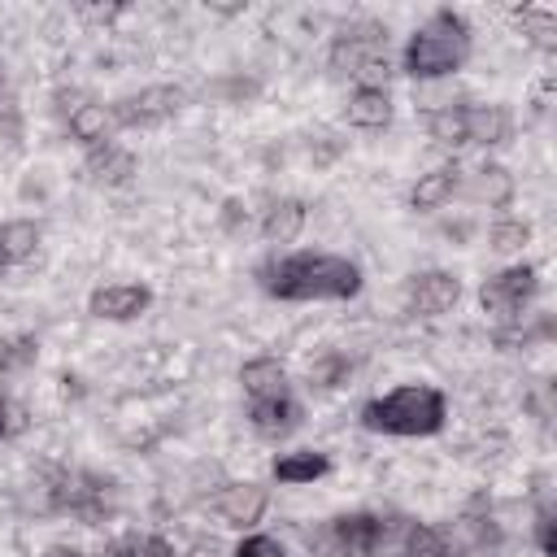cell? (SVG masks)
<instances>
[{
    "instance_id": "6da1fadb",
    "label": "cell",
    "mask_w": 557,
    "mask_h": 557,
    "mask_svg": "<svg viewBox=\"0 0 557 557\" xmlns=\"http://www.w3.org/2000/svg\"><path fill=\"white\" fill-rule=\"evenodd\" d=\"M261 283L278 300H348L361 287V270L348 257L296 252L261 270Z\"/></svg>"
},
{
    "instance_id": "7a4b0ae2",
    "label": "cell",
    "mask_w": 557,
    "mask_h": 557,
    "mask_svg": "<svg viewBox=\"0 0 557 557\" xmlns=\"http://www.w3.org/2000/svg\"><path fill=\"white\" fill-rule=\"evenodd\" d=\"M466 57H470V26L457 13H435L426 26L413 30L405 48V70L413 78H440L461 70Z\"/></svg>"
},
{
    "instance_id": "3957f363",
    "label": "cell",
    "mask_w": 557,
    "mask_h": 557,
    "mask_svg": "<svg viewBox=\"0 0 557 557\" xmlns=\"http://www.w3.org/2000/svg\"><path fill=\"white\" fill-rule=\"evenodd\" d=\"M361 422L383 435H431L444 426V396L435 387H396L361 409Z\"/></svg>"
},
{
    "instance_id": "277c9868",
    "label": "cell",
    "mask_w": 557,
    "mask_h": 557,
    "mask_svg": "<svg viewBox=\"0 0 557 557\" xmlns=\"http://www.w3.org/2000/svg\"><path fill=\"white\" fill-rule=\"evenodd\" d=\"M331 70L374 87V78L387 74V35L379 26H366V30H352V35L344 30V39L331 52Z\"/></svg>"
},
{
    "instance_id": "5b68a950",
    "label": "cell",
    "mask_w": 557,
    "mask_h": 557,
    "mask_svg": "<svg viewBox=\"0 0 557 557\" xmlns=\"http://www.w3.org/2000/svg\"><path fill=\"white\" fill-rule=\"evenodd\" d=\"M531 296H535V270L531 265H509L483 283V309L496 318H518Z\"/></svg>"
},
{
    "instance_id": "8992f818",
    "label": "cell",
    "mask_w": 557,
    "mask_h": 557,
    "mask_svg": "<svg viewBox=\"0 0 557 557\" xmlns=\"http://www.w3.org/2000/svg\"><path fill=\"white\" fill-rule=\"evenodd\" d=\"M178 104H183V87H148V91H139V96L117 100L109 113H113L117 126H148V122L170 117Z\"/></svg>"
},
{
    "instance_id": "52a82bcc",
    "label": "cell",
    "mask_w": 557,
    "mask_h": 557,
    "mask_svg": "<svg viewBox=\"0 0 557 557\" xmlns=\"http://www.w3.org/2000/svg\"><path fill=\"white\" fill-rule=\"evenodd\" d=\"M457 296H461V283H457L453 274H444V270L418 274V278L409 283V313H418V318H435V313L453 309Z\"/></svg>"
},
{
    "instance_id": "ba28073f",
    "label": "cell",
    "mask_w": 557,
    "mask_h": 557,
    "mask_svg": "<svg viewBox=\"0 0 557 557\" xmlns=\"http://www.w3.org/2000/svg\"><path fill=\"white\" fill-rule=\"evenodd\" d=\"M213 509L231 527H252L265 513V487H257V483H226L213 496Z\"/></svg>"
},
{
    "instance_id": "9c48e42d",
    "label": "cell",
    "mask_w": 557,
    "mask_h": 557,
    "mask_svg": "<svg viewBox=\"0 0 557 557\" xmlns=\"http://www.w3.org/2000/svg\"><path fill=\"white\" fill-rule=\"evenodd\" d=\"M331 531H335V540L348 548V557H374V553L387 544V522H383V518H374V513L339 518Z\"/></svg>"
},
{
    "instance_id": "30bf717a",
    "label": "cell",
    "mask_w": 557,
    "mask_h": 557,
    "mask_svg": "<svg viewBox=\"0 0 557 557\" xmlns=\"http://www.w3.org/2000/svg\"><path fill=\"white\" fill-rule=\"evenodd\" d=\"M148 287L139 283H117V287H100L91 296V313L96 318H109V322H126V318H139L148 309Z\"/></svg>"
},
{
    "instance_id": "8fae6325",
    "label": "cell",
    "mask_w": 557,
    "mask_h": 557,
    "mask_svg": "<svg viewBox=\"0 0 557 557\" xmlns=\"http://www.w3.org/2000/svg\"><path fill=\"white\" fill-rule=\"evenodd\" d=\"M248 418H252V426H257L261 435H270V440H278V435H287V431H296V422H300V405H296L292 396H270V400H248Z\"/></svg>"
},
{
    "instance_id": "7c38bea8",
    "label": "cell",
    "mask_w": 557,
    "mask_h": 557,
    "mask_svg": "<svg viewBox=\"0 0 557 557\" xmlns=\"http://www.w3.org/2000/svg\"><path fill=\"white\" fill-rule=\"evenodd\" d=\"M348 122L361 126V131H379L392 122V100L383 87H357L352 100H348Z\"/></svg>"
},
{
    "instance_id": "4fadbf2b",
    "label": "cell",
    "mask_w": 557,
    "mask_h": 557,
    "mask_svg": "<svg viewBox=\"0 0 557 557\" xmlns=\"http://www.w3.org/2000/svg\"><path fill=\"white\" fill-rule=\"evenodd\" d=\"M87 174L96 183H104V187H117V183H126L135 174V157L126 148H117V144H100L87 157Z\"/></svg>"
},
{
    "instance_id": "5bb4252c",
    "label": "cell",
    "mask_w": 557,
    "mask_h": 557,
    "mask_svg": "<svg viewBox=\"0 0 557 557\" xmlns=\"http://www.w3.org/2000/svg\"><path fill=\"white\" fill-rule=\"evenodd\" d=\"M239 383H244L248 400L287 396V374H283V366H278V361H270V357H261V361H248V366L239 370Z\"/></svg>"
},
{
    "instance_id": "9a60e30c",
    "label": "cell",
    "mask_w": 557,
    "mask_h": 557,
    "mask_svg": "<svg viewBox=\"0 0 557 557\" xmlns=\"http://www.w3.org/2000/svg\"><path fill=\"white\" fill-rule=\"evenodd\" d=\"M500 144L509 139V113L496 109V104H479V109H466V144Z\"/></svg>"
},
{
    "instance_id": "2e32d148",
    "label": "cell",
    "mask_w": 557,
    "mask_h": 557,
    "mask_svg": "<svg viewBox=\"0 0 557 557\" xmlns=\"http://www.w3.org/2000/svg\"><path fill=\"white\" fill-rule=\"evenodd\" d=\"M326 470H331V461L322 453H287V457L274 461V479L278 483H313Z\"/></svg>"
},
{
    "instance_id": "e0dca14e",
    "label": "cell",
    "mask_w": 557,
    "mask_h": 557,
    "mask_svg": "<svg viewBox=\"0 0 557 557\" xmlns=\"http://www.w3.org/2000/svg\"><path fill=\"white\" fill-rule=\"evenodd\" d=\"M300 226H305V205H300V200H278V205L265 213V239H270V244L296 239Z\"/></svg>"
},
{
    "instance_id": "ac0fdd59",
    "label": "cell",
    "mask_w": 557,
    "mask_h": 557,
    "mask_svg": "<svg viewBox=\"0 0 557 557\" xmlns=\"http://www.w3.org/2000/svg\"><path fill=\"white\" fill-rule=\"evenodd\" d=\"M113 126V113H104L100 104H70V131L78 139H87L91 148L104 144V131Z\"/></svg>"
},
{
    "instance_id": "d6986e66",
    "label": "cell",
    "mask_w": 557,
    "mask_h": 557,
    "mask_svg": "<svg viewBox=\"0 0 557 557\" xmlns=\"http://www.w3.org/2000/svg\"><path fill=\"white\" fill-rule=\"evenodd\" d=\"M453 191H457V170H453V165L431 170V174L418 178V187H413V209H440Z\"/></svg>"
},
{
    "instance_id": "ffe728a7",
    "label": "cell",
    "mask_w": 557,
    "mask_h": 557,
    "mask_svg": "<svg viewBox=\"0 0 557 557\" xmlns=\"http://www.w3.org/2000/svg\"><path fill=\"white\" fill-rule=\"evenodd\" d=\"M35 244H39V226H35V222H4V226H0V248L9 252V261L30 257Z\"/></svg>"
},
{
    "instance_id": "44dd1931",
    "label": "cell",
    "mask_w": 557,
    "mask_h": 557,
    "mask_svg": "<svg viewBox=\"0 0 557 557\" xmlns=\"http://www.w3.org/2000/svg\"><path fill=\"white\" fill-rule=\"evenodd\" d=\"M431 135L440 144H466V109H444V113H431Z\"/></svg>"
},
{
    "instance_id": "7402d4cb",
    "label": "cell",
    "mask_w": 557,
    "mask_h": 557,
    "mask_svg": "<svg viewBox=\"0 0 557 557\" xmlns=\"http://www.w3.org/2000/svg\"><path fill=\"white\" fill-rule=\"evenodd\" d=\"M509 191H513V183H509V174H505L500 165L479 170V187H474V196H483L487 205H505V200H509Z\"/></svg>"
},
{
    "instance_id": "603a6c76",
    "label": "cell",
    "mask_w": 557,
    "mask_h": 557,
    "mask_svg": "<svg viewBox=\"0 0 557 557\" xmlns=\"http://www.w3.org/2000/svg\"><path fill=\"white\" fill-rule=\"evenodd\" d=\"M109 557H174V553H170V544L157 540V535H131V540L113 544Z\"/></svg>"
},
{
    "instance_id": "cb8c5ba5",
    "label": "cell",
    "mask_w": 557,
    "mask_h": 557,
    "mask_svg": "<svg viewBox=\"0 0 557 557\" xmlns=\"http://www.w3.org/2000/svg\"><path fill=\"white\" fill-rule=\"evenodd\" d=\"M405 557H453V553H448V544L431 527H413L409 544H405Z\"/></svg>"
},
{
    "instance_id": "d4e9b609",
    "label": "cell",
    "mask_w": 557,
    "mask_h": 557,
    "mask_svg": "<svg viewBox=\"0 0 557 557\" xmlns=\"http://www.w3.org/2000/svg\"><path fill=\"white\" fill-rule=\"evenodd\" d=\"M518 22L531 26L540 44H553V35H557V17L548 9H518Z\"/></svg>"
},
{
    "instance_id": "484cf974",
    "label": "cell",
    "mask_w": 557,
    "mask_h": 557,
    "mask_svg": "<svg viewBox=\"0 0 557 557\" xmlns=\"http://www.w3.org/2000/svg\"><path fill=\"white\" fill-rule=\"evenodd\" d=\"M527 222H500L496 231H492V248L496 252H513V248H522L527 244Z\"/></svg>"
},
{
    "instance_id": "4316f807",
    "label": "cell",
    "mask_w": 557,
    "mask_h": 557,
    "mask_svg": "<svg viewBox=\"0 0 557 557\" xmlns=\"http://www.w3.org/2000/svg\"><path fill=\"white\" fill-rule=\"evenodd\" d=\"M235 557H283V544L270 540V535H248V540L235 548Z\"/></svg>"
},
{
    "instance_id": "83f0119b",
    "label": "cell",
    "mask_w": 557,
    "mask_h": 557,
    "mask_svg": "<svg viewBox=\"0 0 557 557\" xmlns=\"http://www.w3.org/2000/svg\"><path fill=\"white\" fill-rule=\"evenodd\" d=\"M540 548H544V553H553V518H548V513L540 518Z\"/></svg>"
},
{
    "instance_id": "f1b7e54d",
    "label": "cell",
    "mask_w": 557,
    "mask_h": 557,
    "mask_svg": "<svg viewBox=\"0 0 557 557\" xmlns=\"http://www.w3.org/2000/svg\"><path fill=\"white\" fill-rule=\"evenodd\" d=\"M9 426H13V418H9V405H4V400H0V435H4V431H9Z\"/></svg>"
},
{
    "instance_id": "f546056e",
    "label": "cell",
    "mask_w": 557,
    "mask_h": 557,
    "mask_svg": "<svg viewBox=\"0 0 557 557\" xmlns=\"http://www.w3.org/2000/svg\"><path fill=\"white\" fill-rule=\"evenodd\" d=\"M44 557H83V553H74V548H48Z\"/></svg>"
},
{
    "instance_id": "4dcf8cb0",
    "label": "cell",
    "mask_w": 557,
    "mask_h": 557,
    "mask_svg": "<svg viewBox=\"0 0 557 557\" xmlns=\"http://www.w3.org/2000/svg\"><path fill=\"white\" fill-rule=\"evenodd\" d=\"M9 104V96H4V65H0V109Z\"/></svg>"
},
{
    "instance_id": "1f68e13d",
    "label": "cell",
    "mask_w": 557,
    "mask_h": 557,
    "mask_svg": "<svg viewBox=\"0 0 557 557\" xmlns=\"http://www.w3.org/2000/svg\"><path fill=\"white\" fill-rule=\"evenodd\" d=\"M9 265H13V261H9V252L0 248V270H9Z\"/></svg>"
}]
</instances>
